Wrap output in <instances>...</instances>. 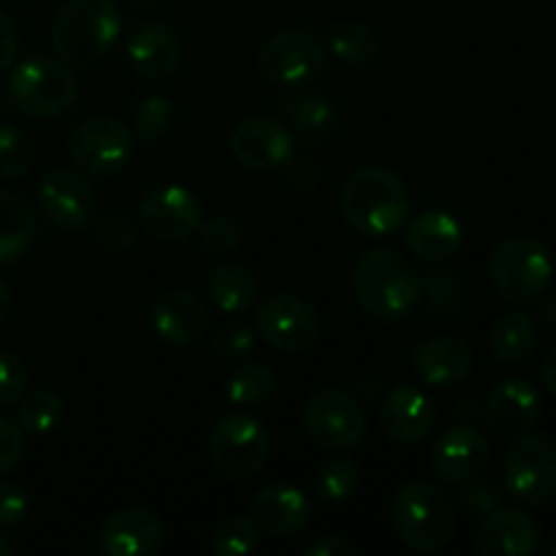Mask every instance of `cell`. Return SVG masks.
<instances>
[{"label":"cell","instance_id":"obj_32","mask_svg":"<svg viewBox=\"0 0 556 556\" xmlns=\"http://www.w3.org/2000/svg\"><path fill=\"white\" fill-rule=\"evenodd\" d=\"M65 405L54 391H33L16 407V424L27 434H49L63 424Z\"/></svg>","mask_w":556,"mask_h":556},{"label":"cell","instance_id":"obj_14","mask_svg":"<svg viewBox=\"0 0 556 556\" xmlns=\"http://www.w3.org/2000/svg\"><path fill=\"white\" fill-rule=\"evenodd\" d=\"M304 424L315 443L342 454L358 448L367 434L364 407L340 389H324L309 396L304 405Z\"/></svg>","mask_w":556,"mask_h":556},{"label":"cell","instance_id":"obj_23","mask_svg":"<svg viewBox=\"0 0 556 556\" xmlns=\"http://www.w3.org/2000/svg\"><path fill=\"white\" fill-rule=\"evenodd\" d=\"M472 348L462 337H429L413 351V369L424 383L434 389L456 386L472 372Z\"/></svg>","mask_w":556,"mask_h":556},{"label":"cell","instance_id":"obj_34","mask_svg":"<svg viewBox=\"0 0 556 556\" xmlns=\"http://www.w3.org/2000/svg\"><path fill=\"white\" fill-rule=\"evenodd\" d=\"M421 296H427L429 309L438 320H454L465 309V288L451 271L438 269L421 280Z\"/></svg>","mask_w":556,"mask_h":556},{"label":"cell","instance_id":"obj_20","mask_svg":"<svg viewBox=\"0 0 556 556\" xmlns=\"http://www.w3.org/2000/svg\"><path fill=\"white\" fill-rule=\"evenodd\" d=\"M476 548L483 556H535L541 548V527L525 510L497 505L483 519Z\"/></svg>","mask_w":556,"mask_h":556},{"label":"cell","instance_id":"obj_47","mask_svg":"<svg viewBox=\"0 0 556 556\" xmlns=\"http://www.w3.org/2000/svg\"><path fill=\"white\" fill-rule=\"evenodd\" d=\"M356 554L358 548L342 535H326L307 546V556H356Z\"/></svg>","mask_w":556,"mask_h":556},{"label":"cell","instance_id":"obj_31","mask_svg":"<svg viewBox=\"0 0 556 556\" xmlns=\"http://www.w3.org/2000/svg\"><path fill=\"white\" fill-rule=\"evenodd\" d=\"M277 391V375L269 364L264 362H242L231 372L226 386V394L231 405L239 407H258L271 400Z\"/></svg>","mask_w":556,"mask_h":556},{"label":"cell","instance_id":"obj_11","mask_svg":"<svg viewBox=\"0 0 556 556\" xmlns=\"http://www.w3.org/2000/svg\"><path fill=\"white\" fill-rule=\"evenodd\" d=\"M505 489L525 505L556 497V443L546 434H521L505 456Z\"/></svg>","mask_w":556,"mask_h":556},{"label":"cell","instance_id":"obj_50","mask_svg":"<svg viewBox=\"0 0 556 556\" xmlns=\"http://www.w3.org/2000/svg\"><path fill=\"white\" fill-rule=\"evenodd\" d=\"M9 313H11V288L9 282L0 280V326L5 324Z\"/></svg>","mask_w":556,"mask_h":556},{"label":"cell","instance_id":"obj_19","mask_svg":"<svg viewBox=\"0 0 556 556\" xmlns=\"http://www.w3.org/2000/svg\"><path fill=\"white\" fill-rule=\"evenodd\" d=\"M434 405L421 389L400 383L386 391L380 402V427L394 443L418 445L434 429Z\"/></svg>","mask_w":556,"mask_h":556},{"label":"cell","instance_id":"obj_33","mask_svg":"<svg viewBox=\"0 0 556 556\" xmlns=\"http://www.w3.org/2000/svg\"><path fill=\"white\" fill-rule=\"evenodd\" d=\"M174 106L166 96H147L130 109V130L147 144H157L172 130Z\"/></svg>","mask_w":556,"mask_h":556},{"label":"cell","instance_id":"obj_35","mask_svg":"<svg viewBox=\"0 0 556 556\" xmlns=\"http://www.w3.org/2000/svg\"><path fill=\"white\" fill-rule=\"evenodd\" d=\"M33 163H36V150H33L30 136L16 125L0 123V177H25Z\"/></svg>","mask_w":556,"mask_h":556},{"label":"cell","instance_id":"obj_10","mask_svg":"<svg viewBox=\"0 0 556 556\" xmlns=\"http://www.w3.org/2000/svg\"><path fill=\"white\" fill-rule=\"evenodd\" d=\"M269 432L248 413H233L217 421L210 434V459L223 476L253 478L269 459Z\"/></svg>","mask_w":556,"mask_h":556},{"label":"cell","instance_id":"obj_42","mask_svg":"<svg viewBox=\"0 0 556 556\" xmlns=\"http://www.w3.org/2000/svg\"><path fill=\"white\" fill-rule=\"evenodd\" d=\"M25 451V432L9 416H0V476L14 470Z\"/></svg>","mask_w":556,"mask_h":556},{"label":"cell","instance_id":"obj_39","mask_svg":"<svg viewBox=\"0 0 556 556\" xmlns=\"http://www.w3.org/2000/svg\"><path fill=\"white\" fill-rule=\"evenodd\" d=\"M255 326L244 324V320H228L215 331V353L228 362H239L248 358L255 348Z\"/></svg>","mask_w":556,"mask_h":556},{"label":"cell","instance_id":"obj_18","mask_svg":"<svg viewBox=\"0 0 556 556\" xmlns=\"http://www.w3.org/2000/svg\"><path fill=\"white\" fill-rule=\"evenodd\" d=\"M125 60L147 81H163L182 63V41L161 20H141L125 38Z\"/></svg>","mask_w":556,"mask_h":556},{"label":"cell","instance_id":"obj_15","mask_svg":"<svg viewBox=\"0 0 556 556\" xmlns=\"http://www.w3.org/2000/svg\"><path fill=\"white\" fill-rule=\"evenodd\" d=\"M231 152L250 172L269 174L296 155V139L291 128L277 117L255 114V117H244L231 130Z\"/></svg>","mask_w":556,"mask_h":556},{"label":"cell","instance_id":"obj_3","mask_svg":"<svg viewBox=\"0 0 556 556\" xmlns=\"http://www.w3.org/2000/svg\"><path fill=\"white\" fill-rule=\"evenodd\" d=\"M123 36L114 0H65L52 22V49L71 68L101 63Z\"/></svg>","mask_w":556,"mask_h":556},{"label":"cell","instance_id":"obj_4","mask_svg":"<svg viewBox=\"0 0 556 556\" xmlns=\"http://www.w3.org/2000/svg\"><path fill=\"white\" fill-rule=\"evenodd\" d=\"M391 525L402 546L418 554H434L454 541L456 514L451 500L438 486L410 481L394 492Z\"/></svg>","mask_w":556,"mask_h":556},{"label":"cell","instance_id":"obj_52","mask_svg":"<svg viewBox=\"0 0 556 556\" xmlns=\"http://www.w3.org/2000/svg\"><path fill=\"white\" fill-rule=\"evenodd\" d=\"M548 552H552L554 556H556V532H554V538H552V543H548Z\"/></svg>","mask_w":556,"mask_h":556},{"label":"cell","instance_id":"obj_1","mask_svg":"<svg viewBox=\"0 0 556 556\" xmlns=\"http://www.w3.org/2000/svg\"><path fill=\"white\" fill-rule=\"evenodd\" d=\"M353 296L375 320L407 318L421 302V277L405 255L389 248L364 250L353 266Z\"/></svg>","mask_w":556,"mask_h":556},{"label":"cell","instance_id":"obj_40","mask_svg":"<svg viewBox=\"0 0 556 556\" xmlns=\"http://www.w3.org/2000/svg\"><path fill=\"white\" fill-rule=\"evenodd\" d=\"M199 239L201 248L212 255H228L239 248L242 242V233H239V226L228 217H212V220H201L199 226Z\"/></svg>","mask_w":556,"mask_h":556},{"label":"cell","instance_id":"obj_28","mask_svg":"<svg viewBox=\"0 0 556 556\" xmlns=\"http://www.w3.org/2000/svg\"><path fill=\"white\" fill-rule=\"evenodd\" d=\"M206 293L220 313L239 315L258 299V280L244 264H220L206 277Z\"/></svg>","mask_w":556,"mask_h":556},{"label":"cell","instance_id":"obj_6","mask_svg":"<svg viewBox=\"0 0 556 556\" xmlns=\"http://www.w3.org/2000/svg\"><path fill=\"white\" fill-rule=\"evenodd\" d=\"M9 96L22 114L33 119H54L79 98V79L60 58L30 54L9 76Z\"/></svg>","mask_w":556,"mask_h":556},{"label":"cell","instance_id":"obj_8","mask_svg":"<svg viewBox=\"0 0 556 556\" xmlns=\"http://www.w3.org/2000/svg\"><path fill=\"white\" fill-rule=\"evenodd\" d=\"M326 68V43L309 27H286L258 49V71L275 85H309Z\"/></svg>","mask_w":556,"mask_h":556},{"label":"cell","instance_id":"obj_38","mask_svg":"<svg viewBox=\"0 0 556 556\" xmlns=\"http://www.w3.org/2000/svg\"><path fill=\"white\" fill-rule=\"evenodd\" d=\"M92 233H96V242L106 253H128L136 242L134 223L125 215H119V212H106V215L96 217Z\"/></svg>","mask_w":556,"mask_h":556},{"label":"cell","instance_id":"obj_9","mask_svg":"<svg viewBox=\"0 0 556 556\" xmlns=\"http://www.w3.org/2000/svg\"><path fill=\"white\" fill-rule=\"evenodd\" d=\"M255 334L271 351L302 353L320 337L318 309L293 293H271L255 307Z\"/></svg>","mask_w":556,"mask_h":556},{"label":"cell","instance_id":"obj_51","mask_svg":"<svg viewBox=\"0 0 556 556\" xmlns=\"http://www.w3.org/2000/svg\"><path fill=\"white\" fill-rule=\"evenodd\" d=\"M11 554H14V546H11V543L0 535V556H11Z\"/></svg>","mask_w":556,"mask_h":556},{"label":"cell","instance_id":"obj_30","mask_svg":"<svg viewBox=\"0 0 556 556\" xmlns=\"http://www.w3.org/2000/svg\"><path fill=\"white\" fill-rule=\"evenodd\" d=\"M326 43L340 63L353 65V68L369 65L380 52L378 36L364 22H337V25H331Z\"/></svg>","mask_w":556,"mask_h":556},{"label":"cell","instance_id":"obj_17","mask_svg":"<svg viewBox=\"0 0 556 556\" xmlns=\"http://www.w3.org/2000/svg\"><path fill=\"white\" fill-rule=\"evenodd\" d=\"M489 465V440L472 424L462 421L445 429L432 445V470L445 483L476 481Z\"/></svg>","mask_w":556,"mask_h":556},{"label":"cell","instance_id":"obj_46","mask_svg":"<svg viewBox=\"0 0 556 556\" xmlns=\"http://www.w3.org/2000/svg\"><path fill=\"white\" fill-rule=\"evenodd\" d=\"M16 54H20V30L14 20L0 9V74L16 63Z\"/></svg>","mask_w":556,"mask_h":556},{"label":"cell","instance_id":"obj_2","mask_svg":"<svg viewBox=\"0 0 556 556\" xmlns=\"http://www.w3.org/2000/svg\"><path fill=\"white\" fill-rule=\"evenodd\" d=\"M345 220L364 237H389L402 231L413 201L407 182L383 166H364L351 174L340 195Z\"/></svg>","mask_w":556,"mask_h":556},{"label":"cell","instance_id":"obj_7","mask_svg":"<svg viewBox=\"0 0 556 556\" xmlns=\"http://www.w3.org/2000/svg\"><path fill=\"white\" fill-rule=\"evenodd\" d=\"M68 155L81 174L112 177L123 172L134 155V130L109 114L87 117L68 134Z\"/></svg>","mask_w":556,"mask_h":556},{"label":"cell","instance_id":"obj_24","mask_svg":"<svg viewBox=\"0 0 556 556\" xmlns=\"http://www.w3.org/2000/svg\"><path fill=\"white\" fill-rule=\"evenodd\" d=\"M465 242L462 223L445 210H427L405 223V244L421 261H448Z\"/></svg>","mask_w":556,"mask_h":556},{"label":"cell","instance_id":"obj_16","mask_svg":"<svg viewBox=\"0 0 556 556\" xmlns=\"http://www.w3.org/2000/svg\"><path fill=\"white\" fill-rule=\"evenodd\" d=\"M543 402L535 386L525 378H505L489 391L483 402L486 427L500 438L530 434L541 421Z\"/></svg>","mask_w":556,"mask_h":556},{"label":"cell","instance_id":"obj_44","mask_svg":"<svg viewBox=\"0 0 556 556\" xmlns=\"http://www.w3.org/2000/svg\"><path fill=\"white\" fill-rule=\"evenodd\" d=\"M282 168H286V182L291 185L293 190H302V193L315 190L320 185V179H324V174H320L318 163H315L313 157L293 155Z\"/></svg>","mask_w":556,"mask_h":556},{"label":"cell","instance_id":"obj_22","mask_svg":"<svg viewBox=\"0 0 556 556\" xmlns=\"http://www.w3.org/2000/svg\"><path fill=\"white\" fill-rule=\"evenodd\" d=\"M163 543V521L147 508H123L98 530V548L106 556H152Z\"/></svg>","mask_w":556,"mask_h":556},{"label":"cell","instance_id":"obj_43","mask_svg":"<svg viewBox=\"0 0 556 556\" xmlns=\"http://www.w3.org/2000/svg\"><path fill=\"white\" fill-rule=\"evenodd\" d=\"M30 500L20 483H0V527L20 525L27 516Z\"/></svg>","mask_w":556,"mask_h":556},{"label":"cell","instance_id":"obj_5","mask_svg":"<svg viewBox=\"0 0 556 556\" xmlns=\"http://www.w3.org/2000/svg\"><path fill=\"white\" fill-rule=\"evenodd\" d=\"M494 291L508 302L535 304L554 280V261L546 244L530 233H510L500 239L489 258Z\"/></svg>","mask_w":556,"mask_h":556},{"label":"cell","instance_id":"obj_21","mask_svg":"<svg viewBox=\"0 0 556 556\" xmlns=\"http://www.w3.org/2000/svg\"><path fill=\"white\" fill-rule=\"evenodd\" d=\"M150 324L157 340L172 348H190L204 337L210 326V309L195 293L166 291L150 309Z\"/></svg>","mask_w":556,"mask_h":556},{"label":"cell","instance_id":"obj_41","mask_svg":"<svg viewBox=\"0 0 556 556\" xmlns=\"http://www.w3.org/2000/svg\"><path fill=\"white\" fill-rule=\"evenodd\" d=\"M27 391V367L20 356L0 351V407L16 405Z\"/></svg>","mask_w":556,"mask_h":556},{"label":"cell","instance_id":"obj_29","mask_svg":"<svg viewBox=\"0 0 556 556\" xmlns=\"http://www.w3.org/2000/svg\"><path fill=\"white\" fill-rule=\"evenodd\" d=\"M538 340H541V331H538L535 318L530 313H505L503 318H497V324L492 326V334H489V348H492V356L503 364H521L535 353Z\"/></svg>","mask_w":556,"mask_h":556},{"label":"cell","instance_id":"obj_48","mask_svg":"<svg viewBox=\"0 0 556 556\" xmlns=\"http://www.w3.org/2000/svg\"><path fill=\"white\" fill-rule=\"evenodd\" d=\"M535 304H538V315L543 318V324L556 326V293L546 291Z\"/></svg>","mask_w":556,"mask_h":556},{"label":"cell","instance_id":"obj_45","mask_svg":"<svg viewBox=\"0 0 556 556\" xmlns=\"http://www.w3.org/2000/svg\"><path fill=\"white\" fill-rule=\"evenodd\" d=\"M462 486H465L462 489V503H465L472 514H489V510L500 505V492L494 483L467 481L462 483Z\"/></svg>","mask_w":556,"mask_h":556},{"label":"cell","instance_id":"obj_37","mask_svg":"<svg viewBox=\"0 0 556 556\" xmlns=\"http://www.w3.org/2000/svg\"><path fill=\"white\" fill-rule=\"evenodd\" d=\"M315 489H318V497L326 500V503H345V500H351L358 489L356 462H326V465L320 467L318 478H315Z\"/></svg>","mask_w":556,"mask_h":556},{"label":"cell","instance_id":"obj_12","mask_svg":"<svg viewBox=\"0 0 556 556\" xmlns=\"http://www.w3.org/2000/svg\"><path fill=\"white\" fill-rule=\"evenodd\" d=\"M38 210L65 233L90 231L98 217V199L87 177L74 168H52L36 188Z\"/></svg>","mask_w":556,"mask_h":556},{"label":"cell","instance_id":"obj_36","mask_svg":"<svg viewBox=\"0 0 556 556\" xmlns=\"http://www.w3.org/2000/svg\"><path fill=\"white\" fill-rule=\"evenodd\" d=\"M258 525L253 516H231L212 535V552L217 556H242L258 548Z\"/></svg>","mask_w":556,"mask_h":556},{"label":"cell","instance_id":"obj_13","mask_svg":"<svg viewBox=\"0 0 556 556\" xmlns=\"http://www.w3.org/2000/svg\"><path fill=\"white\" fill-rule=\"evenodd\" d=\"M204 220V210L193 190L168 182L147 190L139 201V223L147 237L166 244H179L193 237Z\"/></svg>","mask_w":556,"mask_h":556},{"label":"cell","instance_id":"obj_27","mask_svg":"<svg viewBox=\"0 0 556 556\" xmlns=\"http://www.w3.org/2000/svg\"><path fill=\"white\" fill-rule=\"evenodd\" d=\"M36 244V212L22 195L0 190V269L25 258Z\"/></svg>","mask_w":556,"mask_h":556},{"label":"cell","instance_id":"obj_26","mask_svg":"<svg viewBox=\"0 0 556 556\" xmlns=\"http://www.w3.org/2000/svg\"><path fill=\"white\" fill-rule=\"evenodd\" d=\"M282 112L291 123L293 139L307 147H320L340 128V112L320 92H288L282 98Z\"/></svg>","mask_w":556,"mask_h":556},{"label":"cell","instance_id":"obj_49","mask_svg":"<svg viewBox=\"0 0 556 556\" xmlns=\"http://www.w3.org/2000/svg\"><path fill=\"white\" fill-rule=\"evenodd\" d=\"M541 375H543V383H546V389L556 396V348L552 353H548L546 362H543Z\"/></svg>","mask_w":556,"mask_h":556},{"label":"cell","instance_id":"obj_25","mask_svg":"<svg viewBox=\"0 0 556 556\" xmlns=\"http://www.w3.org/2000/svg\"><path fill=\"white\" fill-rule=\"evenodd\" d=\"M250 514L266 535L291 538L307 527L309 500L299 489L277 483V486H266L255 494Z\"/></svg>","mask_w":556,"mask_h":556}]
</instances>
